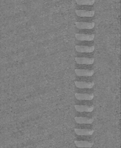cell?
<instances>
[{"label":"cell","instance_id":"cell-10","mask_svg":"<svg viewBox=\"0 0 121 148\" xmlns=\"http://www.w3.org/2000/svg\"><path fill=\"white\" fill-rule=\"evenodd\" d=\"M74 131L76 134L78 135H85V136H90L93 135L94 133L93 130H88V129H79L75 128Z\"/></svg>","mask_w":121,"mask_h":148},{"label":"cell","instance_id":"cell-4","mask_svg":"<svg viewBox=\"0 0 121 148\" xmlns=\"http://www.w3.org/2000/svg\"><path fill=\"white\" fill-rule=\"evenodd\" d=\"M95 49L94 46H75V50L79 53H91Z\"/></svg>","mask_w":121,"mask_h":148},{"label":"cell","instance_id":"cell-7","mask_svg":"<svg viewBox=\"0 0 121 148\" xmlns=\"http://www.w3.org/2000/svg\"><path fill=\"white\" fill-rule=\"evenodd\" d=\"M76 14L79 17H93L95 14L94 10H76Z\"/></svg>","mask_w":121,"mask_h":148},{"label":"cell","instance_id":"cell-2","mask_svg":"<svg viewBox=\"0 0 121 148\" xmlns=\"http://www.w3.org/2000/svg\"><path fill=\"white\" fill-rule=\"evenodd\" d=\"M75 61L78 64L91 65L94 62V58L87 57H75Z\"/></svg>","mask_w":121,"mask_h":148},{"label":"cell","instance_id":"cell-1","mask_svg":"<svg viewBox=\"0 0 121 148\" xmlns=\"http://www.w3.org/2000/svg\"><path fill=\"white\" fill-rule=\"evenodd\" d=\"M94 34H76L75 38L77 40L80 41H91L94 39Z\"/></svg>","mask_w":121,"mask_h":148},{"label":"cell","instance_id":"cell-5","mask_svg":"<svg viewBox=\"0 0 121 148\" xmlns=\"http://www.w3.org/2000/svg\"><path fill=\"white\" fill-rule=\"evenodd\" d=\"M75 73L79 76H92L94 73V70H88V69H75Z\"/></svg>","mask_w":121,"mask_h":148},{"label":"cell","instance_id":"cell-13","mask_svg":"<svg viewBox=\"0 0 121 148\" xmlns=\"http://www.w3.org/2000/svg\"><path fill=\"white\" fill-rule=\"evenodd\" d=\"M75 1L79 5H92L95 2V0H75Z\"/></svg>","mask_w":121,"mask_h":148},{"label":"cell","instance_id":"cell-9","mask_svg":"<svg viewBox=\"0 0 121 148\" xmlns=\"http://www.w3.org/2000/svg\"><path fill=\"white\" fill-rule=\"evenodd\" d=\"M75 97L78 100H91L94 98V94L85 93H75Z\"/></svg>","mask_w":121,"mask_h":148},{"label":"cell","instance_id":"cell-8","mask_svg":"<svg viewBox=\"0 0 121 148\" xmlns=\"http://www.w3.org/2000/svg\"><path fill=\"white\" fill-rule=\"evenodd\" d=\"M75 109L76 111L79 112H91L94 110L93 106H88V105H75L74 106Z\"/></svg>","mask_w":121,"mask_h":148},{"label":"cell","instance_id":"cell-6","mask_svg":"<svg viewBox=\"0 0 121 148\" xmlns=\"http://www.w3.org/2000/svg\"><path fill=\"white\" fill-rule=\"evenodd\" d=\"M75 85L79 88H91L94 86V82H86L75 81Z\"/></svg>","mask_w":121,"mask_h":148},{"label":"cell","instance_id":"cell-11","mask_svg":"<svg viewBox=\"0 0 121 148\" xmlns=\"http://www.w3.org/2000/svg\"><path fill=\"white\" fill-rule=\"evenodd\" d=\"M74 119L78 124H91L93 122V119L90 117H75Z\"/></svg>","mask_w":121,"mask_h":148},{"label":"cell","instance_id":"cell-12","mask_svg":"<svg viewBox=\"0 0 121 148\" xmlns=\"http://www.w3.org/2000/svg\"><path fill=\"white\" fill-rule=\"evenodd\" d=\"M74 143L78 147H91L93 143L86 140H75Z\"/></svg>","mask_w":121,"mask_h":148},{"label":"cell","instance_id":"cell-3","mask_svg":"<svg viewBox=\"0 0 121 148\" xmlns=\"http://www.w3.org/2000/svg\"><path fill=\"white\" fill-rule=\"evenodd\" d=\"M75 25L76 28L79 29H90L94 27L95 26V23L91 22V23H87V22H79L76 21L75 22Z\"/></svg>","mask_w":121,"mask_h":148}]
</instances>
